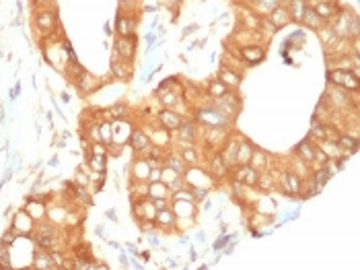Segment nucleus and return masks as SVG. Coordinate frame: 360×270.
Wrapping results in <instances>:
<instances>
[{
	"label": "nucleus",
	"instance_id": "nucleus-1",
	"mask_svg": "<svg viewBox=\"0 0 360 270\" xmlns=\"http://www.w3.org/2000/svg\"><path fill=\"white\" fill-rule=\"evenodd\" d=\"M194 120L198 124L208 126V128H214V126L230 128V126H233V120H230L229 116H225L220 110H216L214 105H202V108H198V110H196V114H194Z\"/></svg>",
	"mask_w": 360,
	"mask_h": 270
},
{
	"label": "nucleus",
	"instance_id": "nucleus-2",
	"mask_svg": "<svg viewBox=\"0 0 360 270\" xmlns=\"http://www.w3.org/2000/svg\"><path fill=\"white\" fill-rule=\"evenodd\" d=\"M327 83L331 87H340L346 91H358V75H354L352 70L346 68H331L327 70Z\"/></svg>",
	"mask_w": 360,
	"mask_h": 270
},
{
	"label": "nucleus",
	"instance_id": "nucleus-3",
	"mask_svg": "<svg viewBox=\"0 0 360 270\" xmlns=\"http://www.w3.org/2000/svg\"><path fill=\"white\" fill-rule=\"evenodd\" d=\"M212 105L216 110H220L225 116H229L230 120H235L237 116H239V112H241V97L237 95V93H233V91H227L223 97H214L212 99Z\"/></svg>",
	"mask_w": 360,
	"mask_h": 270
},
{
	"label": "nucleus",
	"instance_id": "nucleus-4",
	"mask_svg": "<svg viewBox=\"0 0 360 270\" xmlns=\"http://www.w3.org/2000/svg\"><path fill=\"white\" fill-rule=\"evenodd\" d=\"M303 178L298 173H293V171H284L280 175V188L286 196H298L300 198V192H303Z\"/></svg>",
	"mask_w": 360,
	"mask_h": 270
},
{
	"label": "nucleus",
	"instance_id": "nucleus-5",
	"mask_svg": "<svg viewBox=\"0 0 360 270\" xmlns=\"http://www.w3.org/2000/svg\"><path fill=\"white\" fill-rule=\"evenodd\" d=\"M258 178H260V171H255L249 163H237L233 167V182L241 186H255Z\"/></svg>",
	"mask_w": 360,
	"mask_h": 270
},
{
	"label": "nucleus",
	"instance_id": "nucleus-6",
	"mask_svg": "<svg viewBox=\"0 0 360 270\" xmlns=\"http://www.w3.org/2000/svg\"><path fill=\"white\" fill-rule=\"evenodd\" d=\"M136 25H138V19L132 17V15H124V10L120 8L118 15H115V31L122 38H132L134 31H136Z\"/></svg>",
	"mask_w": 360,
	"mask_h": 270
},
{
	"label": "nucleus",
	"instance_id": "nucleus-7",
	"mask_svg": "<svg viewBox=\"0 0 360 270\" xmlns=\"http://www.w3.org/2000/svg\"><path fill=\"white\" fill-rule=\"evenodd\" d=\"M134 54H136V38H122L118 35V39H115V56L120 58V60H126L130 62L134 60Z\"/></svg>",
	"mask_w": 360,
	"mask_h": 270
},
{
	"label": "nucleus",
	"instance_id": "nucleus-8",
	"mask_svg": "<svg viewBox=\"0 0 360 270\" xmlns=\"http://www.w3.org/2000/svg\"><path fill=\"white\" fill-rule=\"evenodd\" d=\"M175 132L179 134V145L190 147V145H194V140L198 138V122L196 120H183Z\"/></svg>",
	"mask_w": 360,
	"mask_h": 270
},
{
	"label": "nucleus",
	"instance_id": "nucleus-9",
	"mask_svg": "<svg viewBox=\"0 0 360 270\" xmlns=\"http://www.w3.org/2000/svg\"><path fill=\"white\" fill-rule=\"evenodd\" d=\"M237 149H239V143H237L235 138H230V136H229V138L225 140L223 149L218 151V155H220V159L225 161V165L229 167V171L237 165Z\"/></svg>",
	"mask_w": 360,
	"mask_h": 270
},
{
	"label": "nucleus",
	"instance_id": "nucleus-10",
	"mask_svg": "<svg viewBox=\"0 0 360 270\" xmlns=\"http://www.w3.org/2000/svg\"><path fill=\"white\" fill-rule=\"evenodd\" d=\"M268 19L272 21V25L276 29H284V27H288L290 23H293V17H290L286 4H278L276 8H272L268 13Z\"/></svg>",
	"mask_w": 360,
	"mask_h": 270
},
{
	"label": "nucleus",
	"instance_id": "nucleus-11",
	"mask_svg": "<svg viewBox=\"0 0 360 270\" xmlns=\"http://www.w3.org/2000/svg\"><path fill=\"white\" fill-rule=\"evenodd\" d=\"M181 122H183V116H179L177 112H173V110H163L161 114H159V124H161V128H165V130H169V132H175L177 128L181 126Z\"/></svg>",
	"mask_w": 360,
	"mask_h": 270
},
{
	"label": "nucleus",
	"instance_id": "nucleus-12",
	"mask_svg": "<svg viewBox=\"0 0 360 270\" xmlns=\"http://www.w3.org/2000/svg\"><path fill=\"white\" fill-rule=\"evenodd\" d=\"M128 143H130V147L136 153H148L150 151V136L144 130H140V128H134V130L130 132Z\"/></svg>",
	"mask_w": 360,
	"mask_h": 270
},
{
	"label": "nucleus",
	"instance_id": "nucleus-13",
	"mask_svg": "<svg viewBox=\"0 0 360 270\" xmlns=\"http://www.w3.org/2000/svg\"><path fill=\"white\" fill-rule=\"evenodd\" d=\"M325 99L329 101V105H338V108H348V105L352 103V99H350V91L340 89V87H331V89H327V95H325Z\"/></svg>",
	"mask_w": 360,
	"mask_h": 270
},
{
	"label": "nucleus",
	"instance_id": "nucleus-14",
	"mask_svg": "<svg viewBox=\"0 0 360 270\" xmlns=\"http://www.w3.org/2000/svg\"><path fill=\"white\" fill-rule=\"evenodd\" d=\"M241 58H243V60H245L249 66H255V64L263 62L265 50H263V45H245V48L241 50Z\"/></svg>",
	"mask_w": 360,
	"mask_h": 270
},
{
	"label": "nucleus",
	"instance_id": "nucleus-15",
	"mask_svg": "<svg viewBox=\"0 0 360 270\" xmlns=\"http://www.w3.org/2000/svg\"><path fill=\"white\" fill-rule=\"evenodd\" d=\"M315 149H317V145L313 143V138L307 136L305 140H300V143L296 145V155H298L300 161L313 163V157H315Z\"/></svg>",
	"mask_w": 360,
	"mask_h": 270
},
{
	"label": "nucleus",
	"instance_id": "nucleus-16",
	"mask_svg": "<svg viewBox=\"0 0 360 270\" xmlns=\"http://www.w3.org/2000/svg\"><path fill=\"white\" fill-rule=\"evenodd\" d=\"M35 23L43 33H52L58 27V17H56V13H52V10H41L35 19Z\"/></svg>",
	"mask_w": 360,
	"mask_h": 270
},
{
	"label": "nucleus",
	"instance_id": "nucleus-17",
	"mask_svg": "<svg viewBox=\"0 0 360 270\" xmlns=\"http://www.w3.org/2000/svg\"><path fill=\"white\" fill-rule=\"evenodd\" d=\"M335 143H338V147L342 149V153H348V155H354L358 151V136H352L348 132H340L335 136Z\"/></svg>",
	"mask_w": 360,
	"mask_h": 270
},
{
	"label": "nucleus",
	"instance_id": "nucleus-18",
	"mask_svg": "<svg viewBox=\"0 0 360 270\" xmlns=\"http://www.w3.org/2000/svg\"><path fill=\"white\" fill-rule=\"evenodd\" d=\"M218 78L223 80V83L230 89V91H235V89H239V85H241V75L237 73V70H233V68H229V66H225V68H220V73H218Z\"/></svg>",
	"mask_w": 360,
	"mask_h": 270
},
{
	"label": "nucleus",
	"instance_id": "nucleus-19",
	"mask_svg": "<svg viewBox=\"0 0 360 270\" xmlns=\"http://www.w3.org/2000/svg\"><path fill=\"white\" fill-rule=\"evenodd\" d=\"M300 23H303V25L307 27V29H315V31H319L323 25H327V23H325L315 10H313L311 6H307L305 8V13H303V19H300Z\"/></svg>",
	"mask_w": 360,
	"mask_h": 270
},
{
	"label": "nucleus",
	"instance_id": "nucleus-20",
	"mask_svg": "<svg viewBox=\"0 0 360 270\" xmlns=\"http://www.w3.org/2000/svg\"><path fill=\"white\" fill-rule=\"evenodd\" d=\"M175 221H177V215L167 206L163 210H157V217H155V225L157 227H167V229H173L175 227Z\"/></svg>",
	"mask_w": 360,
	"mask_h": 270
},
{
	"label": "nucleus",
	"instance_id": "nucleus-21",
	"mask_svg": "<svg viewBox=\"0 0 360 270\" xmlns=\"http://www.w3.org/2000/svg\"><path fill=\"white\" fill-rule=\"evenodd\" d=\"M163 165H167L169 169H173V171L179 173V175H185V173H188V169H190L188 163H185L179 155H173V153H171V155H167L165 159H163Z\"/></svg>",
	"mask_w": 360,
	"mask_h": 270
},
{
	"label": "nucleus",
	"instance_id": "nucleus-22",
	"mask_svg": "<svg viewBox=\"0 0 360 270\" xmlns=\"http://www.w3.org/2000/svg\"><path fill=\"white\" fill-rule=\"evenodd\" d=\"M227 173H229V167L225 165V161L220 159L218 151H216L214 155L210 157V178L212 180H220V178H225Z\"/></svg>",
	"mask_w": 360,
	"mask_h": 270
},
{
	"label": "nucleus",
	"instance_id": "nucleus-23",
	"mask_svg": "<svg viewBox=\"0 0 360 270\" xmlns=\"http://www.w3.org/2000/svg\"><path fill=\"white\" fill-rule=\"evenodd\" d=\"M249 165L255 169V171H268V165H270V159H268V155L262 151V149H258L255 147V151H253V155H251V159H249Z\"/></svg>",
	"mask_w": 360,
	"mask_h": 270
},
{
	"label": "nucleus",
	"instance_id": "nucleus-24",
	"mask_svg": "<svg viewBox=\"0 0 360 270\" xmlns=\"http://www.w3.org/2000/svg\"><path fill=\"white\" fill-rule=\"evenodd\" d=\"M307 6H309L307 0H290V2L286 4L290 17H293V21H296V23H300V19H303V13H305Z\"/></svg>",
	"mask_w": 360,
	"mask_h": 270
},
{
	"label": "nucleus",
	"instance_id": "nucleus-25",
	"mask_svg": "<svg viewBox=\"0 0 360 270\" xmlns=\"http://www.w3.org/2000/svg\"><path fill=\"white\" fill-rule=\"evenodd\" d=\"M111 73H113V77L115 78H120V80H126V78H130V66H128V62L126 60H111Z\"/></svg>",
	"mask_w": 360,
	"mask_h": 270
},
{
	"label": "nucleus",
	"instance_id": "nucleus-26",
	"mask_svg": "<svg viewBox=\"0 0 360 270\" xmlns=\"http://www.w3.org/2000/svg\"><path fill=\"white\" fill-rule=\"evenodd\" d=\"M148 198H169V188L163 182H148Z\"/></svg>",
	"mask_w": 360,
	"mask_h": 270
},
{
	"label": "nucleus",
	"instance_id": "nucleus-27",
	"mask_svg": "<svg viewBox=\"0 0 360 270\" xmlns=\"http://www.w3.org/2000/svg\"><path fill=\"white\" fill-rule=\"evenodd\" d=\"M255 147L249 143V140H243L239 143V149H237V163H249L251 155H253Z\"/></svg>",
	"mask_w": 360,
	"mask_h": 270
},
{
	"label": "nucleus",
	"instance_id": "nucleus-28",
	"mask_svg": "<svg viewBox=\"0 0 360 270\" xmlns=\"http://www.w3.org/2000/svg\"><path fill=\"white\" fill-rule=\"evenodd\" d=\"M227 91H229V87H227L220 78H212L210 83H208V95H210V99H214V97H223Z\"/></svg>",
	"mask_w": 360,
	"mask_h": 270
},
{
	"label": "nucleus",
	"instance_id": "nucleus-29",
	"mask_svg": "<svg viewBox=\"0 0 360 270\" xmlns=\"http://www.w3.org/2000/svg\"><path fill=\"white\" fill-rule=\"evenodd\" d=\"M78 87H80V91H83V93H91L97 85H95V80H93V77L89 73H85V70L78 68Z\"/></svg>",
	"mask_w": 360,
	"mask_h": 270
},
{
	"label": "nucleus",
	"instance_id": "nucleus-30",
	"mask_svg": "<svg viewBox=\"0 0 360 270\" xmlns=\"http://www.w3.org/2000/svg\"><path fill=\"white\" fill-rule=\"evenodd\" d=\"M331 178H333V175H331L327 169H325V167H315V169H313V173H311V180L315 182L317 186H321V188L327 184Z\"/></svg>",
	"mask_w": 360,
	"mask_h": 270
},
{
	"label": "nucleus",
	"instance_id": "nucleus-31",
	"mask_svg": "<svg viewBox=\"0 0 360 270\" xmlns=\"http://www.w3.org/2000/svg\"><path fill=\"white\" fill-rule=\"evenodd\" d=\"M255 186H258L262 192H272L276 184H274V178H272L268 171H262L260 178H258V182H255Z\"/></svg>",
	"mask_w": 360,
	"mask_h": 270
},
{
	"label": "nucleus",
	"instance_id": "nucleus-32",
	"mask_svg": "<svg viewBox=\"0 0 360 270\" xmlns=\"http://www.w3.org/2000/svg\"><path fill=\"white\" fill-rule=\"evenodd\" d=\"M179 157L188 163V165H196V163H198V149H196L194 145H190V147H185V149H181V153H179Z\"/></svg>",
	"mask_w": 360,
	"mask_h": 270
},
{
	"label": "nucleus",
	"instance_id": "nucleus-33",
	"mask_svg": "<svg viewBox=\"0 0 360 270\" xmlns=\"http://www.w3.org/2000/svg\"><path fill=\"white\" fill-rule=\"evenodd\" d=\"M323 153L329 159H335V157L342 155V149L338 147V143H335V140H323Z\"/></svg>",
	"mask_w": 360,
	"mask_h": 270
},
{
	"label": "nucleus",
	"instance_id": "nucleus-34",
	"mask_svg": "<svg viewBox=\"0 0 360 270\" xmlns=\"http://www.w3.org/2000/svg\"><path fill=\"white\" fill-rule=\"evenodd\" d=\"M107 116H109V118H113V120H124L128 116V105L126 103H115L113 108L107 110Z\"/></svg>",
	"mask_w": 360,
	"mask_h": 270
},
{
	"label": "nucleus",
	"instance_id": "nucleus-35",
	"mask_svg": "<svg viewBox=\"0 0 360 270\" xmlns=\"http://www.w3.org/2000/svg\"><path fill=\"white\" fill-rule=\"evenodd\" d=\"M251 2L258 10H262V13H270L272 8H276L280 4V0H251Z\"/></svg>",
	"mask_w": 360,
	"mask_h": 270
},
{
	"label": "nucleus",
	"instance_id": "nucleus-36",
	"mask_svg": "<svg viewBox=\"0 0 360 270\" xmlns=\"http://www.w3.org/2000/svg\"><path fill=\"white\" fill-rule=\"evenodd\" d=\"M33 266H35V268H54L52 256L50 254H37L35 260H33Z\"/></svg>",
	"mask_w": 360,
	"mask_h": 270
},
{
	"label": "nucleus",
	"instance_id": "nucleus-37",
	"mask_svg": "<svg viewBox=\"0 0 360 270\" xmlns=\"http://www.w3.org/2000/svg\"><path fill=\"white\" fill-rule=\"evenodd\" d=\"M89 163L95 171H105V155H91Z\"/></svg>",
	"mask_w": 360,
	"mask_h": 270
},
{
	"label": "nucleus",
	"instance_id": "nucleus-38",
	"mask_svg": "<svg viewBox=\"0 0 360 270\" xmlns=\"http://www.w3.org/2000/svg\"><path fill=\"white\" fill-rule=\"evenodd\" d=\"M165 186L169 188V192L173 194V192L181 190V188H185V180H183V175H175V178H173V180H169Z\"/></svg>",
	"mask_w": 360,
	"mask_h": 270
},
{
	"label": "nucleus",
	"instance_id": "nucleus-39",
	"mask_svg": "<svg viewBox=\"0 0 360 270\" xmlns=\"http://www.w3.org/2000/svg\"><path fill=\"white\" fill-rule=\"evenodd\" d=\"M99 134H101L103 143H111V124L109 122L99 124Z\"/></svg>",
	"mask_w": 360,
	"mask_h": 270
},
{
	"label": "nucleus",
	"instance_id": "nucleus-40",
	"mask_svg": "<svg viewBox=\"0 0 360 270\" xmlns=\"http://www.w3.org/2000/svg\"><path fill=\"white\" fill-rule=\"evenodd\" d=\"M0 268H10V256H8L6 245L0 248Z\"/></svg>",
	"mask_w": 360,
	"mask_h": 270
},
{
	"label": "nucleus",
	"instance_id": "nucleus-41",
	"mask_svg": "<svg viewBox=\"0 0 360 270\" xmlns=\"http://www.w3.org/2000/svg\"><path fill=\"white\" fill-rule=\"evenodd\" d=\"M15 239H17V231H15V229H8V231L4 233V235H2V239H0V243L6 245V248H8V245L13 243Z\"/></svg>",
	"mask_w": 360,
	"mask_h": 270
},
{
	"label": "nucleus",
	"instance_id": "nucleus-42",
	"mask_svg": "<svg viewBox=\"0 0 360 270\" xmlns=\"http://www.w3.org/2000/svg\"><path fill=\"white\" fill-rule=\"evenodd\" d=\"M150 202H153V206H155L157 210H163V208L169 206L171 198H150Z\"/></svg>",
	"mask_w": 360,
	"mask_h": 270
},
{
	"label": "nucleus",
	"instance_id": "nucleus-43",
	"mask_svg": "<svg viewBox=\"0 0 360 270\" xmlns=\"http://www.w3.org/2000/svg\"><path fill=\"white\" fill-rule=\"evenodd\" d=\"M192 196H194V200H204V198L208 196V190H206V188H196V186H192Z\"/></svg>",
	"mask_w": 360,
	"mask_h": 270
},
{
	"label": "nucleus",
	"instance_id": "nucleus-44",
	"mask_svg": "<svg viewBox=\"0 0 360 270\" xmlns=\"http://www.w3.org/2000/svg\"><path fill=\"white\" fill-rule=\"evenodd\" d=\"M360 35V23H358V17L352 15V21H350V38H358Z\"/></svg>",
	"mask_w": 360,
	"mask_h": 270
},
{
	"label": "nucleus",
	"instance_id": "nucleus-45",
	"mask_svg": "<svg viewBox=\"0 0 360 270\" xmlns=\"http://www.w3.org/2000/svg\"><path fill=\"white\" fill-rule=\"evenodd\" d=\"M161 171H163V167H150L148 182H161Z\"/></svg>",
	"mask_w": 360,
	"mask_h": 270
},
{
	"label": "nucleus",
	"instance_id": "nucleus-46",
	"mask_svg": "<svg viewBox=\"0 0 360 270\" xmlns=\"http://www.w3.org/2000/svg\"><path fill=\"white\" fill-rule=\"evenodd\" d=\"M76 258H91L89 245H78V248H76Z\"/></svg>",
	"mask_w": 360,
	"mask_h": 270
},
{
	"label": "nucleus",
	"instance_id": "nucleus-47",
	"mask_svg": "<svg viewBox=\"0 0 360 270\" xmlns=\"http://www.w3.org/2000/svg\"><path fill=\"white\" fill-rule=\"evenodd\" d=\"M64 50H66L68 58H70V62H72V64H76V56H74V52H72V45L68 43V41H64Z\"/></svg>",
	"mask_w": 360,
	"mask_h": 270
},
{
	"label": "nucleus",
	"instance_id": "nucleus-48",
	"mask_svg": "<svg viewBox=\"0 0 360 270\" xmlns=\"http://www.w3.org/2000/svg\"><path fill=\"white\" fill-rule=\"evenodd\" d=\"M118 2H120V8H122V10H124V8H130V10H132V8L136 6L138 0H118Z\"/></svg>",
	"mask_w": 360,
	"mask_h": 270
},
{
	"label": "nucleus",
	"instance_id": "nucleus-49",
	"mask_svg": "<svg viewBox=\"0 0 360 270\" xmlns=\"http://www.w3.org/2000/svg\"><path fill=\"white\" fill-rule=\"evenodd\" d=\"M76 196H78V200H85V204H91V196H89L85 190H80V188H76Z\"/></svg>",
	"mask_w": 360,
	"mask_h": 270
},
{
	"label": "nucleus",
	"instance_id": "nucleus-50",
	"mask_svg": "<svg viewBox=\"0 0 360 270\" xmlns=\"http://www.w3.org/2000/svg\"><path fill=\"white\" fill-rule=\"evenodd\" d=\"M227 243H229V237H227V235H223V237H220V239L214 243V252H220V250H223Z\"/></svg>",
	"mask_w": 360,
	"mask_h": 270
},
{
	"label": "nucleus",
	"instance_id": "nucleus-51",
	"mask_svg": "<svg viewBox=\"0 0 360 270\" xmlns=\"http://www.w3.org/2000/svg\"><path fill=\"white\" fill-rule=\"evenodd\" d=\"M76 184H78V186H87V184H89V178H87L85 173L78 171V173H76Z\"/></svg>",
	"mask_w": 360,
	"mask_h": 270
},
{
	"label": "nucleus",
	"instance_id": "nucleus-52",
	"mask_svg": "<svg viewBox=\"0 0 360 270\" xmlns=\"http://www.w3.org/2000/svg\"><path fill=\"white\" fill-rule=\"evenodd\" d=\"M155 39H157V35H155V33H148V35H146V41H148V45H150V48H153Z\"/></svg>",
	"mask_w": 360,
	"mask_h": 270
},
{
	"label": "nucleus",
	"instance_id": "nucleus-53",
	"mask_svg": "<svg viewBox=\"0 0 360 270\" xmlns=\"http://www.w3.org/2000/svg\"><path fill=\"white\" fill-rule=\"evenodd\" d=\"M196 29H198V25H190V27H185V29H183V33H181V35H190V33H192V31H196Z\"/></svg>",
	"mask_w": 360,
	"mask_h": 270
},
{
	"label": "nucleus",
	"instance_id": "nucleus-54",
	"mask_svg": "<svg viewBox=\"0 0 360 270\" xmlns=\"http://www.w3.org/2000/svg\"><path fill=\"white\" fill-rule=\"evenodd\" d=\"M148 241L153 243V245H159V237L157 235H148Z\"/></svg>",
	"mask_w": 360,
	"mask_h": 270
},
{
	"label": "nucleus",
	"instance_id": "nucleus-55",
	"mask_svg": "<svg viewBox=\"0 0 360 270\" xmlns=\"http://www.w3.org/2000/svg\"><path fill=\"white\" fill-rule=\"evenodd\" d=\"M107 217H109L111 221H115V219H118V217H115V210H107Z\"/></svg>",
	"mask_w": 360,
	"mask_h": 270
},
{
	"label": "nucleus",
	"instance_id": "nucleus-56",
	"mask_svg": "<svg viewBox=\"0 0 360 270\" xmlns=\"http://www.w3.org/2000/svg\"><path fill=\"white\" fill-rule=\"evenodd\" d=\"M179 239H181V243H188L190 237H188V235H179Z\"/></svg>",
	"mask_w": 360,
	"mask_h": 270
},
{
	"label": "nucleus",
	"instance_id": "nucleus-57",
	"mask_svg": "<svg viewBox=\"0 0 360 270\" xmlns=\"http://www.w3.org/2000/svg\"><path fill=\"white\" fill-rule=\"evenodd\" d=\"M37 2H39V4H43V2H50V0H37Z\"/></svg>",
	"mask_w": 360,
	"mask_h": 270
},
{
	"label": "nucleus",
	"instance_id": "nucleus-58",
	"mask_svg": "<svg viewBox=\"0 0 360 270\" xmlns=\"http://www.w3.org/2000/svg\"><path fill=\"white\" fill-rule=\"evenodd\" d=\"M282 2H284V4H288V2H290V0H280V4H282Z\"/></svg>",
	"mask_w": 360,
	"mask_h": 270
}]
</instances>
